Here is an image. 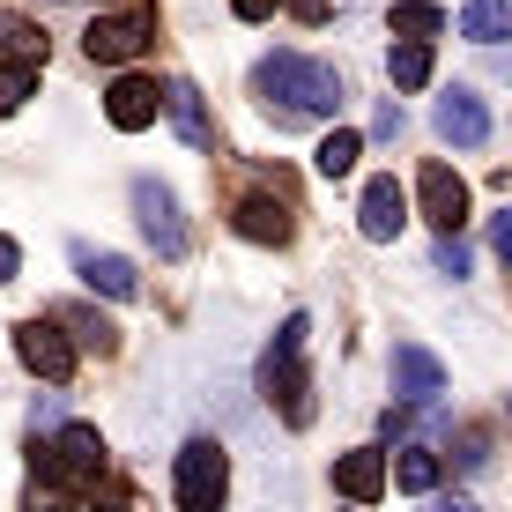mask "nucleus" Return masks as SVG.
<instances>
[{
	"mask_svg": "<svg viewBox=\"0 0 512 512\" xmlns=\"http://www.w3.org/2000/svg\"><path fill=\"white\" fill-rule=\"evenodd\" d=\"M52 320H60V334L75 349H97V357H112V349H119V327L104 320V312H52Z\"/></svg>",
	"mask_w": 512,
	"mask_h": 512,
	"instance_id": "17",
	"label": "nucleus"
},
{
	"mask_svg": "<svg viewBox=\"0 0 512 512\" xmlns=\"http://www.w3.org/2000/svg\"><path fill=\"white\" fill-rule=\"evenodd\" d=\"M305 334H312V320H305V312H290V320H282V334L268 342V357H260V394H268L275 409H282V423H290V431H305V423H312Z\"/></svg>",
	"mask_w": 512,
	"mask_h": 512,
	"instance_id": "2",
	"label": "nucleus"
},
{
	"mask_svg": "<svg viewBox=\"0 0 512 512\" xmlns=\"http://www.w3.org/2000/svg\"><path fill=\"white\" fill-rule=\"evenodd\" d=\"M282 8H290L297 23H327V0H282Z\"/></svg>",
	"mask_w": 512,
	"mask_h": 512,
	"instance_id": "29",
	"label": "nucleus"
},
{
	"mask_svg": "<svg viewBox=\"0 0 512 512\" xmlns=\"http://www.w3.org/2000/svg\"><path fill=\"white\" fill-rule=\"evenodd\" d=\"M357 156H364V134L334 127L320 149H312V171H320V179H349V171H357Z\"/></svg>",
	"mask_w": 512,
	"mask_h": 512,
	"instance_id": "20",
	"label": "nucleus"
},
{
	"mask_svg": "<svg viewBox=\"0 0 512 512\" xmlns=\"http://www.w3.org/2000/svg\"><path fill=\"white\" fill-rule=\"evenodd\" d=\"M134 216H141V231H149V245H156L164 260L186 253V223H179V201H171V186L134 179Z\"/></svg>",
	"mask_w": 512,
	"mask_h": 512,
	"instance_id": "8",
	"label": "nucleus"
},
{
	"mask_svg": "<svg viewBox=\"0 0 512 512\" xmlns=\"http://www.w3.org/2000/svg\"><path fill=\"white\" fill-rule=\"evenodd\" d=\"M30 97H38V67H0V119L23 112Z\"/></svg>",
	"mask_w": 512,
	"mask_h": 512,
	"instance_id": "24",
	"label": "nucleus"
},
{
	"mask_svg": "<svg viewBox=\"0 0 512 512\" xmlns=\"http://www.w3.org/2000/svg\"><path fill=\"white\" fill-rule=\"evenodd\" d=\"M156 112H164V90H156L149 75H119L112 90H104V119H112L119 134H141V127H156Z\"/></svg>",
	"mask_w": 512,
	"mask_h": 512,
	"instance_id": "9",
	"label": "nucleus"
},
{
	"mask_svg": "<svg viewBox=\"0 0 512 512\" xmlns=\"http://www.w3.org/2000/svg\"><path fill=\"white\" fill-rule=\"evenodd\" d=\"M416 193H423V223H431L438 238H461L468 231V179L453 164H423Z\"/></svg>",
	"mask_w": 512,
	"mask_h": 512,
	"instance_id": "6",
	"label": "nucleus"
},
{
	"mask_svg": "<svg viewBox=\"0 0 512 512\" xmlns=\"http://www.w3.org/2000/svg\"><path fill=\"white\" fill-rule=\"evenodd\" d=\"M431 119H438V134L461 141V149H483V141H490V112H483V97L461 90V82L438 97V112H431Z\"/></svg>",
	"mask_w": 512,
	"mask_h": 512,
	"instance_id": "11",
	"label": "nucleus"
},
{
	"mask_svg": "<svg viewBox=\"0 0 512 512\" xmlns=\"http://www.w3.org/2000/svg\"><path fill=\"white\" fill-rule=\"evenodd\" d=\"M334 490H342L349 505H372L379 490H386V453H379V446L342 453V461H334Z\"/></svg>",
	"mask_w": 512,
	"mask_h": 512,
	"instance_id": "13",
	"label": "nucleus"
},
{
	"mask_svg": "<svg viewBox=\"0 0 512 512\" xmlns=\"http://www.w3.org/2000/svg\"><path fill=\"white\" fill-rule=\"evenodd\" d=\"M386 67H394V90H423V82H431V45H409V38H401Z\"/></svg>",
	"mask_w": 512,
	"mask_h": 512,
	"instance_id": "23",
	"label": "nucleus"
},
{
	"mask_svg": "<svg viewBox=\"0 0 512 512\" xmlns=\"http://www.w3.org/2000/svg\"><path fill=\"white\" fill-rule=\"evenodd\" d=\"M253 90L282 104V119H334L342 112V75H334L327 60H305V52H275V60H260Z\"/></svg>",
	"mask_w": 512,
	"mask_h": 512,
	"instance_id": "1",
	"label": "nucleus"
},
{
	"mask_svg": "<svg viewBox=\"0 0 512 512\" xmlns=\"http://www.w3.org/2000/svg\"><path fill=\"white\" fill-rule=\"evenodd\" d=\"M401 223H409V201H401L394 179H364V201H357V231L372 245H394Z\"/></svg>",
	"mask_w": 512,
	"mask_h": 512,
	"instance_id": "10",
	"label": "nucleus"
},
{
	"mask_svg": "<svg viewBox=\"0 0 512 512\" xmlns=\"http://www.w3.org/2000/svg\"><path fill=\"white\" fill-rule=\"evenodd\" d=\"M461 461H468V468L490 461V431H468V438H461Z\"/></svg>",
	"mask_w": 512,
	"mask_h": 512,
	"instance_id": "28",
	"label": "nucleus"
},
{
	"mask_svg": "<svg viewBox=\"0 0 512 512\" xmlns=\"http://www.w3.org/2000/svg\"><path fill=\"white\" fill-rule=\"evenodd\" d=\"M15 268H23V253H15V238L0 231V282H15Z\"/></svg>",
	"mask_w": 512,
	"mask_h": 512,
	"instance_id": "30",
	"label": "nucleus"
},
{
	"mask_svg": "<svg viewBox=\"0 0 512 512\" xmlns=\"http://www.w3.org/2000/svg\"><path fill=\"white\" fill-rule=\"evenodd\" d=\"M15 357H23L45 386L75 379V342L60 334V320H23V327H15Z\"/></svg>",
	"mask_w": 512,
	"mask_h": 512,
	"instance_id": "7",
	"label": "nucleus"
},
{
	"mask_svg": "<svg viewBox=\"0 0 512 512\" xmlns=\"http://www.w3.org/2000/svg\"><path fill=\"white\" fill-rule=\"evenodd\" d=\"M104 475V438H97V423H60V431L38 446V483H52V490H90Z\"/></svg>",
	"mask_w": 512,
	"mask_h": 512,
	"instance_id": "3",
	"label": "nucleus"
},
{
	"mask_svg": "<svg viewBox=\"0 0 512 512\" xmlns=\"http://www.w3.org/2000/svg\"><path fill=\"white\" fill-rule=\"evenodd\" d=\"M171 490H179V512H223V498H231V461H223L216 438H186L179 446Z\"/></svg>",
	"mask_w": 512,
	"mask_h": 512,
	"instance_id": "4",
	"label": "nucleus"
},
{
	"mask_svg": "<svg viewBox=\"0 0 512 512\" xmlns=\"http://www.w3.org/2000/svg\"><path fill=\"white\" fill-rule=\"evenodd\" d=\"M75 268H82V282H90V290H104V297H134V290H141L134 260H119V253H90V245H82Z\"/></svg>",
	"mask_w": 512,
	"mask_h": 512,
	"instance_id": "16",
	"label": "nucleus"
},
{
	"mask_svg": "<svg viewBox=\"0 0 512 512\" xmlns=\"http://www.w3.org/2000/svg\"><path fill=\"white\" fill-rule=\"evenodd\" d=\"M461 38L505 45V38H512V8H505V0H468V8H461Z\"/></svg>",
	"mask_w": 512,
	"mask_h": 512,
	"instance_id": "18",
	"label": "nucleus"
},
{
	"mask_svg": "<svg viewBox=\"0 0 512 512\" xmlns=\"http://www.w3.org/2000/svg\"><path fill=\"white\" fill-rule=\"evenodd\" d=\"M149 38H156V8H119V15H97L82 30V52L97 67H127L134 52H149Z\"/></svg>",
	"mask_w": 512,
	"mask_h": 512,
	"instance_id": "5",
	"label": "nucleus"
},
{
	"mask_svg": "<svg viewBox=\"0 0 512 512\" xmlns=\"http://www.w3.org/2000/svg\"><path fill=\"white\" fill-rule=\"evenodd\" d=\"M394 38H409V45H431L438 30H446V8H431V0H394Z\"/></svg>",
	"mask_w": 512,
	"mask_h": 512,
	"instance_id": "19",
	"label": "nucleus"
},
{
	"mask_svg": "<svg viewBox=\"0 0 512 512\" xmlns=\"http://www.w3.org/2000/svg\"><path fill=\"white\" fill-rule=\"evenodd\" d=\"M275 8H282V0H231V15H238V23H268Z\"/></svg>",
	"mask_w": 512,
	"mask_h": 512,
	"instance_id": "27",
	"label": "nucleus"
},
{
	"mask_svg": "<svg viewBox=\"0 0 512 512\" xmlns=\"http://www.w3.org/2000/svg\"><path fill=\"white\" fill-rule=\"evenodd\" d=\"M23 512H75V498H67V490H52V483H38V475H30V498H23Z\"/></svg>",
	"mask_w": 512,
	"mask_h": 512,
	"instance_id": "25",
	"label": "nucleus"
},
{
	"mask_svg": "<svg viewBox=\"0 0 512 512\" xmlns=\"http://www.w3.org/2000/svg\"><path fill=\"white\" fill-rule=\"evenodd\" d=\"M394 394H401V401H431V394H446V364H438L423 342H401V349H394Z\"/></svg>",
	"mask_w": 512,
	"mask_h": 512,
	"instance_id": "12",
	"label": "nucleus"
},
{
	"mask_svg": "<svg viewBox=\"0 0 512 512\" xmlns=\"http://www.w3.org/2000/svg\"><path fill=\"white\" fill-rule=\"evenodd\" d=\"M431 260H438V275H453V282L468 275V245H461V238H438V253H431Z\"/></svg>",
	"mask_w": 512,
	"mask_h": 512,
	"instance_id": "26",
	"label": "nucleus"
},
{
	"mask_svg": "<svg viewBox=\"0 0 512 512\" xmlns=\"http://www.w3.org/2000/svg\"><path fill=\"white\" fill-rule=\"evenodd\" d=\"M231 231H238V238H253V245H290L297 223H290V208H282V201L253 193V201H238V208H231Z\"/></svg>",
	"mask_w": 512,
	"mask_h": 512,
	"instance_id": "14",
	"label": "nucleus"
},
{
	"mask_svg": "<svg viewBox=\"0 0 512 512\" xmlns=\"http://www.w3.org/2000/svg\"><path fill=\"white\" fill-rule=\"evenodd\" d=\"M164 112L179 119V134L193 141V149H208V112H201V90H193V82H171V90H164Z\"/></svg>",
	"mask_w": 512,
	"mask_h": 512,
	"instance_id": "21",
	"label": "nucleus"
},
{
	"mask_svg": "<svg viewBox=\"0 0 512 512\" xmlns=\"http://www.w3.org/2000/svg\"><path fill=\"white\" fill-rule=\"evenodd\" d=\"M0 67H45V30L15 8H0Z\"/></svg>",
	"mask_w": 512,
	"mask_h": 512,
	"instance_id": "15",
	"label": "nucleus"
},
{
	"mask_svg": "<svg viewBox=\"0 0 512 512\" xmlns=\"http://www.w3.org/2000/svg\"><path fill=\"white\" fill-rule=\"evenodd\" d=\"M431 512H475V505H468V498H438Z\"/></svg>",
	"mask_w": 512,
	"mask_h": 512,
	"instance_id": "31",
	"label": "nucleus"
},
{
	"mask_svg": "<svg viewBox=\"0 0 512 512\" xmlns=\"http://www.w3.org/2000/svg\"><path fill=\"white\" fill-rule=\"evenodd\" d=\"M386 483H401V490H438V453H431V446H401V461L386 468Z\"/></svg>",
	"mask_w": 512,
	"mask_h": 512,
	"instance_id": "22",
	"label": "nucleus"
}]
</instances>
